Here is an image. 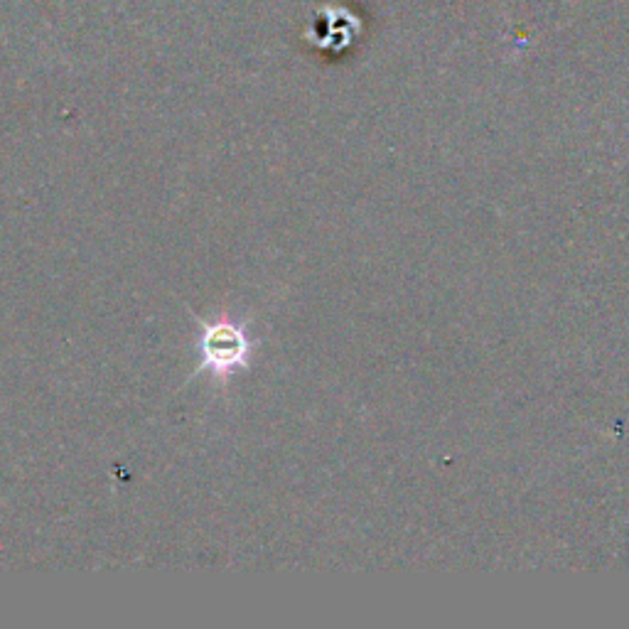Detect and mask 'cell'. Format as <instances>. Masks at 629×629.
Returning a JSON list of instances; mask_svg holds the SVG:
<instances>
[{
    "mask_svg": "<svg viewBox=\"0 0 629 629\" xmlns=\"http://www.w3.org/2000/svg\"><path fill=\"white\" fill-rule=\"evenodd\" d=\"M202 367L212 372H231V369L246 364V357L251 352V344L246 340L244 330L227 325L207 327L202 335Z\"/></svg>",
    "mask_w": 629,
    "mask_h": 629,
    "instance_id": "6da1fadb",
    "label": "cell"
}]
</instances>
